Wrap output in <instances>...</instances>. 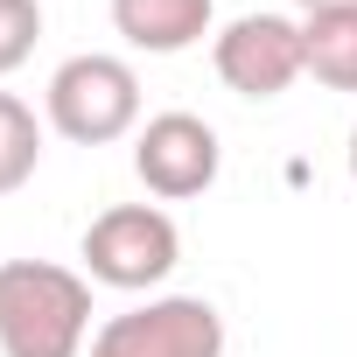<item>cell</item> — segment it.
<instances>
[{
    "label": "cell",
    "instance_id": "obj_1",
    "mask_svg": "<svg viewBox=\"0 0 357 357\" xmlns=\"http://www.w3.org/2000/svg\"><path fill=\"white\" fill-rule=\"evenodd\" d=\"M91 336V280L56 259H0V357H77Z\"/></svg>",
    "mask_w": 357,
    "mask_h": 357
},
{
    "label": "cell",
    "instance_id": "obj_2",
    "mask_svg": "<svg viewBox=\"0 0 357 357\" xmlns=\"http://www.w3.org/2000/svg\"><path fill=\"white\" fill-rule=\"evenodd\" d=\"M43 112L63 140L77 147H112L126 133H140V77L126 56H105V50H84V56H63L50 70V91H43Z\"/></svg>",
    "mask_w": 357,
    "mask_h": 357
},
{
    "label": "cell",
    "instance_id": "obj_3",
    "mask_svg": "<svg viewBox=\"0 0 357 357\" xmlns=\"http://www.w3.org/2000/svg\"><path fill=\"white\" fill-rule=\"evenodd\" d=\"M77 259H84V280L119 287V294H147L183 266V231H175V218L161 204H112L84 225Z\"/></svg>",
    "mask_w": 357,
    "mask_h": 357
},
{
    "label": "cell",
    "instance_id": "obj_4",
    "mask_svg": "<svg viewBox=\"0 0 357 357\" xmlns=\"http://www.w3.org/2000/svg\"><path fill=\"white\" fill-rule=\"evenodd\" d=\"M91 357H225V315L204 294H154L91 336Z\"/></svg>",
    "mask_w": 357,
    "mask_h": 357
},
{
    "label": "cell",
    "instance_id": "obj_5",
    "mask_svg": "<svg viewBox=\"0 0 357 357\" xmlns=\"http://www.w3.org/2000/svg\"><path fill=\"white\" fill-rule=\"evenodd\" d=\"M225 168V147H218V126L197 119V112H154L140 133H133V175L140 190L161 197V204H190L218 183Z\"/></svg>",
    "mask_w": 357,
    "mask_h": 357
},
{
    "label": "cell",
    "instance_id": "obj_6",
    "mask_svg": "<svg viewBox=\"0 0 357 357\" xmlns=\"http://www.w3.org/2000/svg\"><path fill=\"white\" fill-rule=\"evenodd\" d=\"M211 63L225 77V91L238 98H280L308 63H301V22L287 15H238L231 29H218Z\"/></svg>",
    "mask_w": 357,
    "mask_h": 357
},
{
    "label": "cell",
    "instance_id": "obj_7",
    "mask_svg": "<svg viewBox=\"0 0 357 357\" xmlns=\"http://www.w3.org/2000/svg\"><path fill=\"white\" fill-rule=\"evenodd\" d=\"M218 0H112V29L126 36V50L147 56H183L211 36Z\"/></svg>",
    "mask_w": 357,
    "mask_h": 357
},
{
    "label": "cell",
    "instance_id": "obj_8",
    "mask_svg": "<svg viewBox=\"0 0 357 357\" xmlns=\"http://www.w3.org/2000/svg\"><path fill=\"white\" fill-rule=\"evenodd\" d=\"M301 63L329 91H357V15H301Z\"/></svg>",
    "mask_w": 357,
    "mask_h": 357
},
{
    "label": "cell",
    "instance_id": "obj_9",
    "mask_svg": "<svg viewBox=\"0 0 357 357\" xmlns=\"http://www.w3.org/2000/svg\"><path fill=\"white\" fill-rule=\"evenodd\" d=\"M36 168H43V126H36V105H22L15 91H0V197L29 190Z\"/></svg>",
    "mask_w": 357,
    "mask_h": 357
},
{
    "label": "cell",
    "instance_id": "obj_10",
    "mask_svg": "<svg viewBox=\"0 0 357 357\" xmlns=\"http://www.w3.org/2000/svg\"><path fill=\"white\" fill-rule=\"evenodd\" d=\"M43 43V0H0V77H15Z\"/></svg>",
    "mask_w": 357,
    "mask_h": 357
},
{
    "label": "cell",
    "instance_id": "obj_11",
    "mask_svg": "<svg viewBox=\"0 0 357 357\" xmlns=\"http://www.w3.org/2000/svg\"><path fill=\"white\" fill-rule=\"evenodd\" d=\"M301 15H357V0H294Z\"/></svg>",
    "mask_w": 357,
    "mask_h": 357
},
{
    "label": "cell",
    "instance_id": "obj_12",
    "mask_svg": "<svg viewBox=\"0 0 357 357\" xmlns=\"http://www.w3.org/2000/svg\"><path fill=\"white\" fill-rule=\"evenodd\" d=\"M350 183H357V126H350Z\"/></svg>",
    "mask_w": 357,
    "mask_h": 357
}]
</instances>
